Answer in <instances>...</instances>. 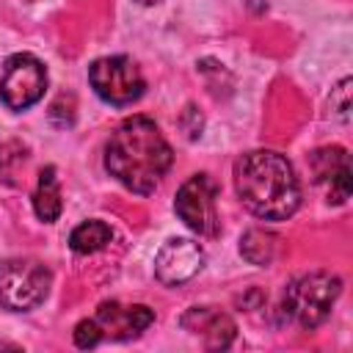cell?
I'll return each instance as SVG.
<instances>
[{
	"label": "cell",
	"instance_id": "30bf717a",
	"mask_svg": "<svg viewBox=\"0 0 353 353\" xmlns=\"http://www.w3.org/2000/svg\"><path fill=\"white\" fill-rule=\"evenodd\" d=\"M314 179L325 188L328 199L342 204L350 196V160L342 146H325L312 154Z\"/></svg>",
	"mask_w": 353,
	"mask_h": 353
},
{
	"label": "cell",
	"instance_id": "7a4b0ae2",
	"mask_svg": "<svg viewBox=\"0 0 353 353\" xmlns=\"http://www.w3.org/2000/svg\"><path fill=\"white\" fill-rule=\"evenodd\" d=\"M234 188L245 210L265 221H284L301 204V185L290 160L270 149L245 152L234 163Z\"/></svg>",
	"mask_w": 353,
	"mask_h": 353
},
{
	"label": "cell",
	"instance_id": "52a82bcc",
	"mask_svg": "<svg viewBox=\"0 0 353 353\" xmlns=\"http://www.w3.org/2000/svg\"><path fill=\"white\" fill-rule=\"evenodd\" d=\"M47 69L36 55L17 52L3 63L0 74V99L11 110H25L44 97Z\"/></svg>",
	"mask_w": 353,
	"mask_h": 353
},
{
	"label": "cell",
	"instance_id": "5b68a950",
	"mask_svg": "<svg viewBox=\"0 0 353 353\" xmlns=\"http://www.w3.org/2000/svg\"><path fill=\"white\" fill-rule=\"evenodd\" d=\"M50 270L36 259L0 262V306L8 312H28L50 292Z\"/></svg>",
	"mask_w": 353,
	"mask_h": 353
},
{
	"label": "cell",
	"instance_id": "8fae6325",
	"mask_svg": "<svg viewBox=\"0 0 353 353\" xmlns=\"http://www.w3.org/2000/svg\"><path fill=\"white\" fill-rule=\"evenodd\" d=\"M182 325L188 328V331H193V334H201L204 336V345L207 347H212V350H218V347H229L232 345V339H234V323H232V317H226L223 312H218V309H210V306H196V309H190L185 317H182Z\"/></svg>",
	"mask_w": 353,
	"mask_h": 353
},
{
	"label": "cell",
	"instance_id": "7c38bea8",
	"mask_svg": "<svg viewBox=\"0 0 353 353\" xmlns=\"http://www.w3.org/2000/svg\"><path fill=\"white\" fill-rule=\"evenodd\" d=\"M33 210L44 223H52L61 215V188H58V176L52 165L41 168L39 174V185L33 193Z\"/></svg>",
	"mask_w": 353,
	"mask_h": 353
},
{
	"label": "cell",
	"instance_id": "8992f818",
	"mask_svg": "<svg viewBox=\"0 0 353 353\" xmlns=\"http://www.w3.org/2000/svg\"><path fill=\"white\" fill-rule=\"evenodd\" d=\"M176 215L201 237H215L221 232L218 221V185L207 174H193L179 190L174 201Z\"/></svg>",
	"mask_w": 353,
	"mask_h": 353
},
{
	"label": "cell",
	"instance_id": "4fadbf2b",
	"mask_svg": "<svg viewBox=\"0 0 353 353\" xmlns=\"http://www.w3.org/2000/svg\"><path fill=\"white\" fill-rule=\"evenodd\" d=\"M110 237H113V229H110L105 221H85V223H80V226L72 232L69 245H72V251H77V254H94V251L105 248V245L110 243Z\"/></svg>",
	"mask_w": 353,
	"mask_h": 353
},
{
	"label": "cell",
	"instance_id": "9c48e42d",
	"mask_svg": "<svg viewBox=\"0 0 353 353\" xmlns=\"http://www.w3.org/2000/svg\"><path fill=\"white\" fill-rule=\"evenodd\" d=\"M204 265V251L199 243L188 237H171L163 243V248L154 256V273L163 284L176 287L193 279Z\"/></svg>",
	"mask_w": 353,
	"mask_h": 353
},
{
	"label": "cell",
	"instance_id": "3957f363",
	"mask_svg": "<svg viewBox=\"0 0 353 353\" xmlns=\"http://www.w3.org/2000/svg\"><path fill=\"white\" fill-rule=\"evenodd\" d=\"M339 290H342V281L334 273H325V270L306 273L287 287L284 303H281L284 317L298 328H317L328 317L334 301L339 298Z\"/></svg>",
	"mask_w": 353,
	"mask_h": 353
},
{
	"label": "cell",
	"instance_id": "2e32d148",
	"mask_svg": "<svg viewBox=\"0 0 353 353\" xmlns=\"http://www.w3.org/2000/svg\"><path fill=\"white\" fill-rule=\"evenodd\" d=\"M141 6H154V3H160V0H138Z\"/></svg>",
	"mask_w": 353,
	"mask_h": 353
},
{
	"label": "cell",
	"instance_id": "277c9868",
	"mask_svg": "<svg viewBox=\"0 0 353 353\" xmlns=\"http://www.w3.org/2000/svg\"><path fill=\"white\" fill-rule=\"evenodd\" d=\"M154 323V312L143 303L121 306V303H102L94 317L80 320L74 328L77 347H94L102 339H130L146 331Z\"/></svg>",
	"mask_w": 353,
	"mask_h": 353
},
{
	"label": "cell",
	"instance_id": "9a60e30c",
	"mask_svg": "<svg viewBox=\"0 0 353 353\" xmlns=\"http://www.w3.org/2000/svg\"><path fill=\"white\" fill-rule=\"evenodd\" d=\"M347 94H350V80H342V83H339V88H336V110H339V116H342V119H345V116H347V110H350Z\"/></svg>",
	"mask_w": 353,
	"mask_h": 353
},
{
	"label": "cell",
	"instance_id": "5bb4252c",
	"mask_svg": "<svg viewBox=\"0 0 353 353\" xmlns=\"http://www.w3.org/2000/svg\"><path fill=\"white\" fill-rule=\"evenodd\" d=\"M240 254L251 262V265H268L276 254V237L265 229H248L243 234L240 243Z\"/></svg>",
	"mask_w": 353,
	"mask_h": 353
},
{
	"label": "cell",
	"instance_id": "ba28073f",
	"mask_svg": "<svg viewBox=\"0 0 353 353\" xmlns=\"http://www.w3.org/2000/svg\"><path fill=\"white\" fill-rule=\"evenodd\" d=\"M88 80L94 91L110 105H130L143 94V74L124 55L94 61L88 69Z\"/></svg>",
	"mask_w": 353,
	"mask_h": 353
},
{
	"label": "cell",
	"instance_id": "6da1fadb",
	"mask_svg": "<svg viewBox=\"0 0 353 353\" xmlns=\"http://www.w3.org/2000/svg\"><path fill=\"white\" fill-rule=\"evenodd\" d=\"M171 146L157 130V124L146 116H132L121 121L108 146H105V168L132 193H152L165 171L171 168Z\"/></svg>",
	"mask_w": 353,
	"mask_h": 353
}]
</instances>
